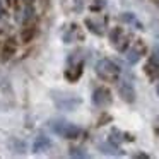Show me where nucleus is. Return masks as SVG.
I'll return each mask as SVG.
<instances>
[{
  "instance_id": "obj_1",
  "label": "nucleus",
  "mask_w": 159,
  "mask_h": 159,
  "mask_svg": "<svg viewBox=\"0 0 159 159\" xmlns=\"http://www.w3.org/2000/svg\"><path fill=\"white\" fill-rule=\"evenodd\" d=\"M96 74L101 80L104 82H120V67L116 65L115 62L108 58H103L96 63Z\"/></svg>"
},
{
  "instance_id": "obj_2",
  "label": "nucleus",
  "mask_w": 159,
  "mask_h": 159,
  "mask_svg": "<svg viewBox=\"0 0 159 159\" xmlns=\"http://www.w3.org/2000/svg\"><path fill=\"white\" fill-rule=\"evenodd\" d=\"M52 130L63 139H77L80 135V132H82L79 127H75L72 123H67V121H55V123H52Z\"/></svg>"
},
{
  "instance_id": "obj_3",
  "label": "nucleus",
  "mask_w": 159,
  "mask_h": 159,
  "mask_svg": "<svg viewBox=\"0 0 159 159\" xmlns=\"http://www.w3.org/2000/svg\"><path fill=\"white\" fill-rule=\"evenodd\" d=\"M110 39H111V45L115 46V50H118L120 53H125L128 50V36L125 34V31L121 28H113L110 33Z\"/></svg>"
},
{
  "instance_id": "obj_4",
  "label": "nucleus",
  "mask_w": 159,
  "mask_h": 159,
  "mask_svg": "<svg viewBox=\"0 0 159 159\" xmlns=\"http://www.w3.org/2000/svg\"><path fill=\"white\" fill-rule=\"evenodd\" d=\"M82 65L84 63L80 62V60L75 62V57H74V53H72V57L69 58V67H67V70H65V77L70 82H75V80L82 75Z\"/></svg>"
},
{
  "instance_id": "obj_5",
  "label": "nucleus",
  "mask_w": 159,
  "mask_h": 159,
  "mask_svg": "<svg viewBox=\"0 0 159 159\" xmlns=\"http://www.w3.org/2000/svg\"><path fill=\"white\" fill-rule=\"evenodd\" d=\"M93 103L96 106L103 108V106H108L111 103V94L106 87H98L96 91L93 93Z\"/></svg>"
},
{
  "instance_id": "obj_6",
  "label": "nucleus",
  "mask_w": 159,
  "mask_h": 159,
  "mask_svg": "<svg viewBox=\"0 0 159 159\" xmlns=\"http://www.w3.org/2000/svg\"><path fill=\"white\" fill-rule=\"evenodd\" d=\"M38 34V24H33V26H26V28H21L17 36V41L21 45H26V43H31L33 39L36 38Z\"/></svg>"
},
{
  "instance_id": "obj_7",
  "label": "nucleus",
  "mask_w": 159,
  "mask_h": 159,
  "mask_svg": "<svg viewBox=\"0 0 159 159\" xmlns=\"http://www.w3.org/2000/svg\"><path fill=\"white\" fill-rule=\"evenodd\" d=\"M118 91H120V96L123 98L127 103H134L135 101V89H134V86H132V82H128V80H121Z\"/></svg>"
},
{
  "instance_id": "obj_8",
  "label": "nucleus",
  "mask_w": 159,
  "mask_h": 159,
  "mask_svg": "<svg viewBox=\"0 0 159 159\" xmlns=\"http://www.w3.org/2000/svg\"><path fill=\"white\" fill-rule=\"evenodd\" d=\"M145 74H147L151 79H156V77L159 75V62L154 57H151V60H149L147 65H145Z\"/></svg>"
},
{
  "instance_id": "obj_9",
  "label": "nucleus",
  "mask_w": 159,
  "mask_h": 159,
  "mask_svg": "<svg viewBox=\"0 0 159 159\" xmlns=\"http://www.w3.org/2000/svg\"><path fill=\"white\" fill-rule=\"evenodd\" d=\"M48 147H50V140H48V137H45V135H39V137L34 140V145H33L34 152H41V151H45V149H48Z\"/></svg>"
},
{
  "instance_id": "obj_10",
  "label": "nucleus",
  "mask_w": 159,
  "mask_h": 159,
  "mask_svg": "<svg viewBox=\"0 0 159 159\" xmlns=\"http://www.w3.org/2000/svg\"><path fill=\"white\" fill-rule=\"evenodd\" d=\"M79 38H82V34L79 33L77 26H70L69 33H65V34H63V41H65V43H72L74 39H79Z\"/></svg>"
},
{
  "instance_id": "obj_11",
  "label": "nucleus",
  "mask_w": 159,
  "mask_h": 159,
  "mask_svg": "<svg viewBox=\"0 0 159 159\" xmlns=\"http://www.w3.org/2000/svg\"><path fill=\"white\" fill-rule=\"evenodd\" d=\"M127 58H128V62H130V63H135V62H139V58H140V52H139L137 48H132V50H128V55H127Z\"/></svg>"
},
{
  "instance_id": "obj_12",
  "label": "nucleus",
  "mask_w": 159,
  "mask_h": 159,
  "mask_svg": "<svg viewBox=\"0 0 159 159\" xmlns=\"http://www.w3.org/2000/svg\"><path fill=\"white\" fill-rule=\"evenodd\" d=\"M86 26H89V29L93 33H96V34H103V29H101V26H98L96 22H93L91 19H86Z\"/></svg>"
},
{
  "instance_id": "obj_13",
  "label": "nucleus",
  "mask_w": 159,
  "mask_h": 159,
  "mask_svg": "<svg viewBox=\"0 0 159 159\" xmlns=\"http://www.w3.org/2000/svg\"><path fill=\"white\" fill-rule=\"evenodd\" d=\"M75 2V11H80L82 9V0H74Z\"/></svg>"
},
{
  "instance_id": "obj_14",
  "label": "nucleus",
  "mask_w": 159,
  "mask_h": 159,
  "mask_svg": "<svg viewBox=\"0 0 159 159\" xmlns=\"http://www.w3.org/2000/svg\"><path fill=\"white\" fill-rule=\"evenodd\" d=\"M154 130H156V134L159 135V118L156 120V123H154Z\"/></svg>"
},
{
  "instance_id": "obj_15",
  "label": "nucleus",
  "mask_w": 159,
  "mask_h": 159,
  "mask_svg": "<svg viewBox=\"0 0 159 159\" xmlns=\"http://www.w3.org/2000/svg\"><path fill=\"white\" fill-rule=\"evenodd\" d=\"M156 91H157V96H159V82H157V86H156Z\"/></svg>"
}]
</instances>
